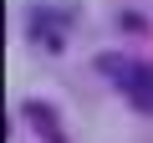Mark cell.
Returning a JSON list of instances; mask_svg holds the SVG:
<instances>
[{"label":"cell","instance_id":"obj_1","mask_svg":"<svg viewBox=\"0 0 153 143\" xmlns=\"http://www.w3.org/2000/svg\"><path fill=\"white\" fill-rule=\"evenodd\" d=\"M102 72H112L117 77V87L133 97V107H153V72L148 66H133V61H102Z\"/></svg>","mask_w":153,"mask_h":143}]
</instances>
